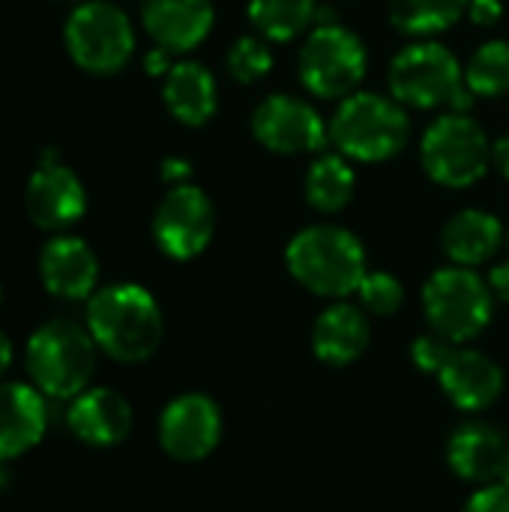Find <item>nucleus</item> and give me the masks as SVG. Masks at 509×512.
Here are the masks:
<instances>
[{"instance_id":"obj_1","label":"nucleus","mask_w":509,"mask_h":512,"mask_svg":"<svg viewBox=\"0 0 509 512\" xmlns=\"http://www.w3.org/2000/svg\"><path fill=\"white\" fill-rule=\"evenodd\" d=\"M87 330L111 360L141 363L153 357L162 342V309L147 288L117 282L90 297Z\"/></svg>"},{"instance_id":"obj_2","label":"nucleus","mask_w":509,"mask_h":512,"mask_svg":"<svg viewBox=\"0 0 509 512\" xmlns=\"http://www.w3.org/2000/svg\"><path fill=\"white\" fill-rule=\"evenodd\" d=\"M285 264L303 288L333 300L357 294L369 273L363 243L339 225H309L297 231L285 249Z\"/></svg>"},{"instance_id":"obj_3","label":"nucleus","mask_w":509,"mask_h":512,"mask_svg":"<svg viewBox=\"0 0 509 512\" xmlns=\"http://www.w3.org/2000/svg\"><path fill=\"white\" fill-rule=\"evenodd\" d=\"M411 120L399 99L357 90L342 99L330 120V138L345 159L387 162L408 144Z\"/></svg>"},{"instance_id":"obj_4","label":"nucleus","mask_w":509,"mask_h":512,"mask_svg":"<svg viewBox=\"0 0 509 512\" xmlns=\"http://www.w3.org/2000/svg\"><path fill=\"white\" fill-rule=\"evenodd\" d=\"M96 339L75 321H48L30 339L24 366L30 381L51 399H75L90 387L96 372Z\"/></svg>"},{"instance_id":"obj_5","label":"nucleus","mask_w":509,"mask_h":512,"mask_svg":"<svg viewBox=\"0 0 509 512\" xmlns=\"http://www.w3.org/2000/svg\"><path fill=\"white\" fill-rule=\"evenodd\" d=\"M423 312L432 333L465 345L477 339L495 312V294L471 267H441L423 285Z\"/></svg>"},{"instance_id":"obj_6","label":"nucleus","mask_w":509,"mask_h":512,"mask_svg":"<svg viewBox=\"0 0 509 512\" xmlns=\"http://www.w3.org/2000/svg\"><path fill=\"white\" fill-rule=\"evenodd\" d=\"M420 162L435 183L465 189L486 174L492 162V144L486 129L471 114L450 111L426 129L420 141Z\"/></svg>"},{"instance_id":"obj_7","label":"nucleus","mask_w":509,"mask_h":512,"mask_svg":"<svg viewBox=\"0 0 509 512\" xmlns=\"http://www.w3.org/2000/svg\"><path fill=\"white\" fill-rule=\"evenodd\" d=\"M66 51L69 57L96 75L123 69L135 51V30L129 15L108 0H84L66 18Z\"/></svg>"},{"instance_id":"obj_8","label":"nucleus","mask_w":509,"mask_h":512,"mask_svg":"<svg viewBox=\"0 0 509 512\" xmlns=\"http://www.w3.org/2000/svg\"><path fill=\"white\" fill-rule=\"evenodd\" d=\"M366 66L369 57L363 39L339 21L315 27L297 60L303 87L318 99H345L357 93Z\"/></svg>"},{"instance_id":"obj_9","label":"nucleus","mask_w":509,"mask_h":512,"mask_svg":"<svg viewBox=\"0 0 509 512\" xmlns=\"http://www.w3.org/2000/svg\"><path fill=\"white\" fill-rule=\"evenodd\" d=\"M465 90V69L441 42H414L390 63V93L414 108H450Z\"/></svg>"},{"instance_id":"obj_10","label":"nucleus","mask_w":509,"mask_h":512,"mask_svg":"<svg viewBox=\"0 0 509 512\" xmlns=\"http://www.w3.org/2000/svg\"><path fill=\"white\" fill-rule=\"evenodd\" d=\"M216 231V213L210 198L192 186H171V192L159 201L153 213V240L162 249V255L174 261L198 258Z\"/></svg>"},{"instance_id":"obj_11","label":"nucleus","mask_w":509,"mask_h":512,"mask_svg":"<svg viewBox=\"0 0 509 512\" xmlns=\"http://www.w3.org/2000/svg\"><path fill=\"white\" fill-rule=\"evenodd\" d=\"M252 135L261 147L282 153V156H297V153H315L327 147L330 126L321 120L315 105L306 99L288 96V93H273L264 99L255 114H252Z\"/></svg>"},{"instance_id":"obj_12","label":"nucleus","mask_w":509,"mask_h":512,"mask_svg":"<svg viewBox=\"0 0 509 512\" xmlns=\"http://www.w3.org/2000/svg\"><path fill=\"white\" fill-rule=\"evenodd\" d=\"M222 438V411L204 393L171 399L159 417V444L177 462L207 459Z\"/></svg>"},{"instance_id":"obj_13","label":"nucleus","mask_w":509,"mask_h":512,"mask_svg":"<svg viewBox=\"0 0 509 512\" xmlns=\"http://www.w3.org/2000/svg\"><path fill=\"white\" fill-rule=\"evenodd\" d=\"M24 204H27L30 219L39 228L60 231V228L75 225L84 216L87 192L78 174L66 168L63 162H39V168L33 171L27 183Z\"/></svg>"},{"instance_id":"obj_14","label":"nucleus","mask_w":509,"mask_h":512,"mask_svg":"<svg viewBox=\"0 0 509 512\" xmlns=\"http://www.w3.org/2000/svg\"><path fill=\"white\" fill-rule=\"evenodd\" d=\"M66 426L87 447H117L132 432V405L117 390L87 387L69 399Z\"/></svg>"},{"instance_id":"obj_15","label":"nucleus","mask_w":509,"mask_h":512,"mask_svg":"<svg viewBox=\"0 0 509 512\" xmlns=\"http://www.w3.org/2000/svg\"><path fill=\"white\" fill-rule=\"evenodd\" d=\"M441 390L447 393V399L462 408V411H486L498 402V396L504 393V372L501 366L474 348H462L456 345L453 354L447 357V363L438 372Z\"/></svg>"},{"instance_id":"obj_16","label":"nucleus","mask_w":509,"mask_h":512,"mask_svg":"<svg viewBox=\"0 0 509 512\" xmlns=\"http://www.w3.org/2000/svg\"><path fill=\"white\" fill-rule=\"evenodd\" d=\"M39 279L60 300H87L96 294L99 261L81 237H51L39 252Z\"/></svg>"},{"instance_id":"obj_17","label":"nucleus","mask_w":509,"mask_h":512,"mask_svg":"<svg viewBox=\"0 0 509 512\" xmlns=\"http://www.w3.org/2000/svg\"><path fill=\"white\" fill-rule=\"evenodd\" d=\"M48 429V402L36 384L0 381V459L30 453Z\"/></svg>"},{"instance_id":"obj_18","label":"nucleus","mask_w":509,"mask_h":512,"mask_svg":"<svg viewBox=\"0 0 509 512\" xmlns=\"http://www.w3.org/2000/svg\"><path fill=\"white\" fill-rule=\"evenodd\" d=\"M213 3L210 0H144L141 21L150 39L171 51L183 54L201 45L213 27Z\"/></svg>"},{"instance_id":"obj_19","label":"nucleus","mask_w":509,"mask_h":512,"mask_svg":"<svg viewBox=\"0 0 509 512\" xmlns=\"http://www.w3.org/2000/svg\"><path fill=\"white\" fill-rule=\"evenodd\" d=\"M369 318L360 306L351 303H333L327 306L312 330V348L315 357L327 366H351L357 363L369 348Z\"/></svg>"},{"instance_id":"obj_20","label":"nucleus","mask_w":509,"mask_h":512,"mask_svg":"<svg viewBox=\"0 0 509 512\" xmlns=\"http://www.w3.org/2000/svg\"><path fill=\"white\" fill-rule=\"evenodd\" d=\"M507 438L501 429H495L492 423H465L450 435L447 444V462L453 468L456 477L468 480V483H480L489 486L492 480H498L501 462L507 456Z\"/></svg>"},{"instance_id":"obj_21","label":"nucleus","mask_w":509,"mask_h":512,"mask_svg":"<svg viewBox=\"0 0 509 512\" xmlns=\"http://www.w3.org/2000/svg\"><path fill=\"white\" fill-rule=\"evenodd\" d=\"M162 96H165L168 111L183 126H204L216 114V105H219L213 72L195 60H180L168 69Z\"/></svg>"},{"instance_id":"obj_22","label":"nucleus","mask_w":509,"mask_h":512,"mask_svg":"<svg viewBox=\"0 0 509 512\" xmlns=\"http://www.w3.org/2000/svg\"><path fill=\"white\" fill-rule=\"evenodd\" d=\"M504 243V225L486 210H459L447 219L441 231V246L447 258L459 267H477L489 261Z\"/></svg>"},{"instance_id":"obj_23","label":"nucleus","mask_w":509,"mask_h":512,"mask_svg":"<svg viewBox=\"0 0 509 512\" xmlns=\"http://www.w3.org/2000/svg\"><path fill=\"white\" fill-rule=\"evenodd\" d=\"M357 189V174L348 165V159L342 153H324L318 156L309 171H306V201L309 207H315L318 213H339L351 204Z\"/></svg>"},{"instance_id":"obj_24","label":"nucleus","mask_w":509,"mask_h":512,"mask_svg":"<svg viewBox=\"0 0 509 512\" xmlns=\"http://www.w3.org/2000/svg\"><path fill=\"white\" fill-rule=\"evenodd\" d=\"M249 21L270 42H291L318 24V0H249Z\"/></svg>"},{"instance_id":"obj_25","label":"nucleus","mask_w":509,"mask_h":512,"mask_svg":"<svg viewBox=\"0 0 509 512\" xmlns=\"http://www.w3.org/2000/svg\"><path fill=\"white\" fill-rule=\"evenodd\" d=\"M471 0H390V21L408 36H435L450 30Z\"/></svg>"},{"instance_id":"obj_26","label":"nucleus","mask_w":509,"mask_h":512,"mask_svg":"<svg viewBox=\"0 0 509 512\" xmlns=\"http://www.w3.org/2000/svg\"><path fill=\"white\" fill-rule=\"evenodd\" d=\"M465 84L474 96H504L509 93V42L492 39L480 45L465 69Z\"/></svg>"},{"instance_id":"obj_27","label":"nucleus","mask_w":509,"mask_h":512,"mask_svg":"<svg viewBox=\"0 0 509 512\" xmlns=\"http://www.w3.org/2000/svg\"><path fill=\"white\" fill-rule=\"evenodd\" d=\"M273 69V54L261 36H240L228 51V72L240 84H255Z\"/></svg>"},{"instance_id":"obj_28","label":"nucleus","mask_w":509,"mask_h":512,"mask_svg":"<svg viewBox=\"0 0 509 512\" xmlns=\"http://www.w3.org/2000/svg\"><path fill=\"white\" fill-rule=\"evenodd\" d=\"M357 297H360V306L366 312L384 318V315H396L402 309L405 288H402V282L393 273L375 270V273H366V279L357 288Z\"/></svg>"},{"instance_id":"obj_29","label":"nucleus","mask_w":509,"mask_h":512,"mask_svg":"<svg viewBox=\"0 0 509 512\" xmlns=\"http://www.w3.org/2000/svg\"><path fill=\"white\" fill-rule=\"evenodd\" d=\"M453 342L438 336V333H426V336H417L414 345H411V360L420 372L426 375H438L441 366L447 363V357L453 354Z\"/></svg>"},{"instance_id":"obj_30","label":"nucleus","mask_w":509,"mask_h":512,"mask_svg":"<svg viewBox=\"0 0 509 512\" xmlns=\"http://www.w3.org/2000/svg\"><path fill=\"white\" fill-rule=\"evenodd\" d=\"M462 512H509V489L501 483H489L468 498Z\"/></svg>"},{"instance_id":"obj_31","label":"nucleus","mask_w":509,"mask_h":512,"mask_svg":"<svg viewBox=\"0 0 509 512\" xmlns=\"http://www.w3.org/2000/svg\"><path fill=\"white\" fill-rule=\"evenodd\" d=\"M468 15H471V21H474V24H480V27H492V24H498V21H501L504 6H501V0H471V3H468Z\"/></svg>"},{"instance_id":"obj_32","label":"nucleus","mask_w":509,"mask_h":512,"mask_svg":"<svg viewBox=\"0 0 509 512\" xmlns=\"http://www.w3.org/2000/svg\"><path fill=\"white\" fill-rule=\"evenodd\" d=\"M486 282H489V288H492L495 300H501V303H509V261H501V264H495Z\"/></svg>"},{"instance_id":"obj_33","label":"nucleus","mask_w":509,"mask_h":512,"mask_svg":"<svg viewBox=\"0 0 509 512\" xmlns=\"http://www.w3.org/2000/svg\"><path fill=\"white\" fill-rule=\"evenodd\" d=\"M192 174V165L186 159H165L162 162V177L174 186H183V180H189Z\"/></svg>"},{"instance_id":"obj_34","label":"nucleus","mask_w":509,"mask_h":512,"mask_svg":"<svg viewBox=\"0 0 509 512\" xmlns=\"http://www.w3.org/2000/svg\"><path fill=\"white\" fill-rule=\"evenodd\" d=\"M174 63H171V51H165V48H153L150 54H147V60H144V69L150 72V75H168V69H171Z\"/></svg>"},{"instance_id":"obj_35","label":"nucleus","mask_w":509,"mask_h":512,"mask_svg":"<svg viewBox=\"0 0 509 512\" xmlns=\"http://www.w3.org/2000/svg\"><path fill=\"white\" fill-rule=\"evenodd\" d=\"M492 162H495V168L501 171V177H507L509 180V135L498 138V141L492 144Z\"/></svg>"},{"instance_id":"obj_36","label":"nucleus","mask_w":509,"mask_h":512,"mask_svg":"<svg viewBox=\"0 0 509 512\" xmlns=\"http://www.w3.org/2000/svg\"><path fill=\"white\" fill-rule=\"evenodd\" d=\"M9 366H12V342H9V336L0 330V381L6 378Z\"/></svg>"},{"instance_id":"obj_37","label":"nucleus","mask_w":509,"mask_h":512,"mask_svg":"<svg viewBox=\"0 0 509 512\" xmlns=\"http://www.w3.org/2000/svg\"><path fill=\"white\" fill-rule=\"evenodd\" d=\"M498 483L509 489V447H507V456H504V462H501V471H498Z\"/></svg>"},{"instance_id":"obj_38","label":"nucleus","mask_w":509,"mask_h":512,"mask_svg":"<svg viewBox=\"0 0 509 512\" xmlns=\"http://www.w3.org/2000/svg\"><path fill=\"white\" fill-rule=\"evenodd\" d=\"M12 483V474H9V465H6V459H0V492L6 489Z\"/></svg>"}]
</instances>
